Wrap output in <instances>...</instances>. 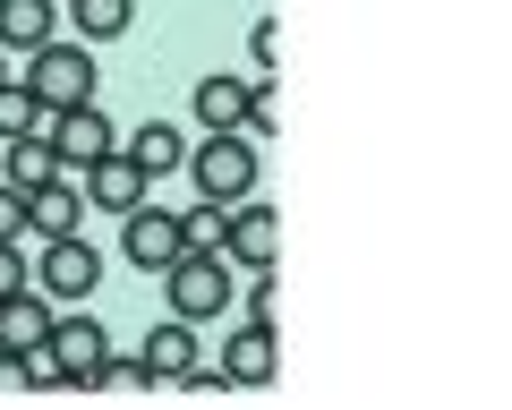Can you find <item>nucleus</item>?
<instances>
[{
	"label": "nucleus",
	"instance_id": "obj_1",
	"mask_svg": "<svg viewBox=\"0 0 512 410\" xmlns=\"http://www.w3.org/2000/svg\"><path fill=\"white\" fill-rule=\"evenodd\" d=\"M163 299H171V317L214 325L222 308L239 299V265L222 257V248H180V257L163 265Z\"/></svg>",
	"mask_w": 512,
	"mask_h": 410
},
{
	"label": "nucleus",
	"instance_id": "obj_2",
	"mask_svg": "<svg viewBox=\"0 0 512 410\" xmlns=\"http://www.w3.org/2000/svg\"><path fill=\"white\" fill-rule=\"evenodd\" d=\"M26 86H35V103L43 112H69V103H94V43H35L26 52Z\"/></svg>",
	"mask_w": 512,
	"mask_h": 410
},
{
	"label": "nucleus",
	"instance_id": "obj_3",
	"mask_svg": "<svg viewBox=\"0 0 512 410\" xmlns=\"http://www.w3.org/2000/svg\"><path fill=\"white\" fill-rule=\"evenodd\" d=\"M35 291L52 299V308H86V299L103 291V257L86 248V231H69V240H35Z\"/></svg>",
	"mask_w": 512,
	"mask_h": 410
},
{
	"label": "nucleus",
	"instance_id": "obj_4",
	"mask_svg": "<svg viewBox=\"0 0 512 410\" xmlns=\"http://www.w3.org/2000/svg\"><path fill=\"white\" fill-rule=\"evenodd\" d=\"M188 171H197V188H205L214 205L256 197V137H239V129H205V146H188Z\"/></svg>",
	"mask_w": 512,
	"mask_h": 410
},
{
	"label": "nucleus",
	"instance_id": "obj_5",
	"mask_svg": "<svg viewBox=\"0 0 512 410\" xmlns=\"http://www.w3.org/2000/svg\"><path fill=\"white\" fill-rule=\"evenodd\" d=\"M43 137H52L60 171H86L94 154H111V146H120V120H111L103 103H69V112H43Z\"/></svg>",
	"mask_w": 512,
	"mask_h": 410
},
{
	"label": "nucleus",
	"instance_id": "obj_6",
	"mask_svg": "<svg viewBox=\"0 0 512 410\" xmlns=\"http://www.w3.org/2000/svg\"><path fill=\"white\" fill-rule=\"evenodd\" d=\"M274 376H282V334H274V317H248L231 342H222V385L265 393Z\"/></svg>",
	"mask_w": 512,
	"mask_h": 410
},
{
	"label": "nucleus",
	"instance_id": "obj_7",
	"mask_svg": "<svg viewBox=\"0 0 512 410\" xmlns=\"http://www.w3.org/2000/svg\"><path fill=\"white\" fill-rule=\"evenodd\" d=\"M120 257L137 265V274H163V265L180 257V214H171V205H128L120 214Z\"/></svg>",
	"mask_w": 512,
	"mask_h": 410
},
{
	"label": "nucleus",
	"instance_id": "obj_8",
	"mask_svg": "<svg viewBox=\"0 0 512 410\" xmlns=\"http://www.w3.org/2000/svg\"><path fill=\"white\" fill-rule=\"evenodd\" d=\"M222 257L248 274V265H274L282 257V214L274 205H256V197H239L231 214H222Z\"/></svg>",
	"mask_w": 512,
	"mask_h": 410
},
{
	"label": "nucleus",
	"instance_id": "obj_9",
	"mask_svg": "<svg viewBox=\"0 0 512 410\" xmlns=\"http://www.w3.org/2000/svg\"><path fill=\"white\" fill-rule=\"evenodd\" d=\"M43 351L60 359V376H69V393H86L94 376H103V359H111V334L94 317H52V342Z\"/></svg>",
	"mask_w": 512,
	"mask_h": 410
},
{
	"label": "nucleus",
	"instance_id": "obj_10",
	"mask_svg": "<svg viewBox=\"0 0 512 410\" xmlns=\"http://www.w3.org/2000/svg\"><path fill=\"white\" fill-rule=\"evenodd\" d=\"M77 188H86V205H103V214H128V205H146V171L128 163V146H111V154H94L86 171H77Z\"/></svg>",
	"mask_w": 512,
	"mask_h": 410
},
{
	"label": "nucleus",
	"instance_id": "obj_11",
	"mask_svg": "<svg viewBox=\"0 0 512 410\" xmlns=\"http://www.w3.org/2000/svg\"><path fill=\"white\" fill-rule=\"evenodd\" d=\"M77 223H86V188H77V171H60V180H43L35 197H26V231H35V240H69Z\"/></svg>",
	"mask_w": 512,
	"mask_h": 410
},
{
	"label": "nucleus",
	"instance_id": "obj_12",
	"mask_svg": "<svg viewBox=\"0 0 512 410\" xmlns=\"http://www.w3.org/2000/svg\"><path fill=\"white\" fill-rule=\"evenodd\" d=\"M0 180H9V188H26V197H35L43 180H60V154H52V137H43V129H26V137H0Z\"/></svg>",
	"mask_w": 512,
	"mask_h": 410
},
{
	"label": "nucleus",
	"instance_id": "obj_13",
	"mask_svg": "<svg viewBox=\"0 0 512 410\" xmlns=\"http://www.w3.org/2000/svg\"><path fill=\"white\" fill-rule=\"evenodd\" d=\"M0 342H9V351H43V342H52V299H43L35 282L0 299Z\"/></svg>",
	"mask_w": 512,
	"mask_h": 410
},
{
	"label": "nucleus",
	"instance_id": "obj_14",
	"mask_svg": "<svg viewBox=\"0 0 512 410\" xmlns=\"http://www.w3.org/2000/svg\"><path fill=\"white\" fill-rule=\"evenodd\" d=\"M60 35V0H0V52H35V43Z\"/></svg>",
	"mask_w": 512,
	"mask_h": 410
},
{
	"label": "nucleus",
	"instance_id": "obj_15",
	"mask_svg": "<svg viewBox=\"0 0 512 410\" xmlns=\"http://www.w3.org/2000/svg\"><path fill=\"white\" fill-rule=\"evenodd\" d=\"M120 146H128V163L146 171V180H171V171H188V137L171 129V120H146V129L120 137Z\"/></svg>",
	"mask_w": 512,
	"mask_h": 410
},
{
	"label": "nucleus",
	"instance_id": "obj_16",
	"mask_svg": "<svg viewBox=\"0 0 512 410\" xmlns=\"http://www.w3.org/2000/svg\"><path fill=\"white\" fill-rule=\"evenodd\" d=\"M248 77H231V69H214V77H197V129H239L248 120Z\"/></svg>",
	"mask_w": 512,
	"mask_h": 410
},
{
	"label": "nucleus",
	"instance_id": "obj_17",
	"mask_svg": "<svg viewBox=\"0 0 512 410\" xmlns=\"http://www.w3.org/2000/svg\"><path fill=\"white\" fill-rule=\"evenodd\" d=\"M137 359H146V376H154V385H171V376H180L188 359H197V325H188V317H163V325L146 334V351H137Z\"/></svg>",
	"mask_w": 512,
	"mask_h": 410
},
{
	"label": "nucleus",
	"instance_id": "obj_18",
	"mask_svg": "<svg viewBox=\"0 0 512 410\" xmlns=\"http://www.w3.org/2000/svg\"><path fill=\"white\" fill-rule=\"evenodd\" d=\"M69 18H77V43H120L137 0H69Z\"/></svg>",
	"mask_w": 512,
	"mask_h": 410
},
{
	"label": "nucleus",
	"instance_id": "obj_19",
	"mask_svg": "<svg viewBox=\"0 0 512 410\" xmlns=\"http://www.w3.org/2000/svg\"><path fill=\"white\" fill-rule=\"evenodd\" d=\"M26 129H43V103H35V86L9 69L0 77V137H26Z\"/></svg>",
	"mask_w": 512,
	"mask_h": 410
},
{
	"label": "nucleus",
	"instance_id": "obj_20",
	"mask_svg": "<svg viewBox=\"0 0 512 410\" xmlns=\"http://www.w3.org/2000/svg\"><path fill=\"white\" fill-rule=\"evenodd\" d=\"M222 214H231V205H180V248H222Z\"/></svg>",
	"mask_w": 512,
	"mask_h": 410
},
{
	"label": "nucleus",
	"instance_id": "obj_21",
	"mask_svg": "<svg viewBox=\"0 0 512 410\" xmlns=\"http://www.w3.org/2000/svg\"><path fill=\"white\" fill-rule=\"evenodd\" d=\"M94 385H111V393H146L154 376H146V359H120V351H111V359H103V376H94Z\"/></svg>",
	"mask_w": 512,
	"mask_h": 410
},
{
	"label": "nucleus",
	"instance_id": "obj_22",
	"mask_svg": "<svg viewBox=\"0 0 512 410\" xmlns=\"http://www.w3.org/2000/svg\"><path fill=\"white\" fill-rule=\"evenodd\" d=\"M26 282H35V265H26V240H0V299L26 291Z\"/></svg>",
	"mask_w": 512,
	"mask_h": 410
},
{
	"label": "nucleus",
	"instance_id": "obj_23",
	"mask_svg": "<svg viewBox=\"0 0 512 410\" xmlns=\"http://www.w3.org/2000/svg\"><path fill=\"white\" fill-rule=\"evenodd\" d=\"M274 60H282V35H274V26H256V35H248V77H274Z\"/></svg>",
	"mask_w": 512,
	"mask_h": 410
},
{
	"label": "nucleus",
	"instance_id": "obj_24",
	"mask_svg": "<svg viewBox=\"0 0 512 410\" xmlns=\"http://www.w3.org/2000/svg\"><path fill=\"white\" fill-rule=\"evenodd\" d=\"M0 240H26V188L0 180Z\"/></svg>",
	"mask_w": 512,
	"mask_h": 410
},
{
	"label": "nucleus",
	"instance_id": "obj_25",
	"mask_svg": "<svg viewBox=\"0 0 512 410\" xmlns=\"http://www.w3.org/2000/svg\"><path fill=\"white\" fill-rule=\"evenodd\" d=\"M0 393H26V351H9V342H0Z\"/></svg>",
	"mask_w": 512,
	"mask_h": 410
},
{
	"label": "nucleus",
	"instance_id": "obj_26",
	"mask_svg": "<svg viewBox=\"0 0 512 410\" xmlns=\"http://www.w3.org/2000/svg\"><path fill=\"white\" fill-rule=\"evenodd\" d=\"M0 77H9V52H0Z\"/></svg>",
	"mask_w": 512,
	"mask_h": 410
}]
</instances>
